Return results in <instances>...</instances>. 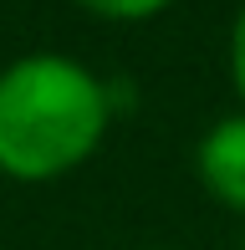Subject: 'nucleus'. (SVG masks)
<instances>
[{
    "instance_id": "f257e3e1",
    "label": "nucleus",
    "mask_w": 245,
    "mask_h": 250,
    "mask_svg": "<svg viewBox=\"0 0 245 250\" xmlns=\"http://www.w3.org/2000/svg\"><path fill=\"white\" fill-rule=\"evenodd\" d=\"M118 112L102 72L66 51H26L0 66V174L10 184H57L77 174Z\"/></svg>"
},
{
    "instance_id": "f03ea898",
    "label": "nucleus",
    "mask_w": 245,
    "mask_h": 250,
    "mask_svg": "<svg viewBox=\"0 0 245 250\" xmlns=\"http://www.w3.org/2000/svg\"><path fill=\"white\" fill-rule=\"evenodd\" d=\"M194 174L215 204H225L230 214H245V107L215 118L199 133Z\"/></svg>"
},
{
    "instance_id": "7ed1b4c3",
    "label": "nucleus",
    "mask_w": 245,
    "mask_h": 250,
    "mask_svg": "<svg viewBox=\"0 0 245 250\" xmlns=\"http://www.w3.org/2000/svg\"><path fill=\"white\" fill-rule=\"evenodd\" d=\"M72 5L87 10V16H97V21H113V26H133V21L163 16L174 0H72Z\"/></svg>"
},
{
    "instance_id": "20e7f679",
    "label": "nucleus",
    "mask_w": 245,
    "mask_h": 250,
    "mask_svg": "<svg viewBox=\"0 0 245 250\" xmlns=\"http://www.w3.org/2000/svg\"><path fill=\"white\" fill-rule=\"evenodd\" d=\"M225 72L230 87H235L240 107H245V0L235 5V21H230V41H225Z\"/></svg>"
},
{
    "instance_id": "39448f33",
    "label": "nucleus",
    "mask_w": 245,
    "mask_h": 250,
    "mask_svg": "<svg viewBox=\"0 0 245 250\" xmlns=\"http://www.w3.org/2000/svg\"><path fill=\"white\" fill-rule=\"evenodd\" d=\"M153 250H169V245H153Z\"/></svg>"
},
{
    "instance_id": "423d86ee",
    "label": "nucleus",
    "mask_w": 245,
    "mask_h": 250,
    "mask_svg": "<svg viewBox=\"0 0 245 250\" xmlns=\"http://www.w3.org/2000/svg\"><path fill=\"white\" fill-rule=\"evenodd\" d=\"M240 250H245V245H240Z\"/></svg>"
}]
</instances>
